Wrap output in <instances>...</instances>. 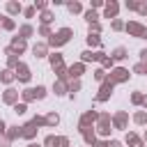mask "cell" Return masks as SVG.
Here are the masks:
<instances>
[{
	"instance_id": "1",
	"label": "cell",
	"mask_w": 147,
	"mask_h": 147,
	"mask_svg": "<svg viewBox=\"0 0 147 147\" xmlns=\"http://www.w3.org/2000/svg\"><path fill=\"white\" fill-rule=\"evenodd\" d=\"M71 37H74V30H71V28H60L57 32H53V34L48 37V41H46V44H48V46H53V48H60V46H64Z\"/></svg>"
},
{
	"instance_id": "2",
	"label": "cell",
	"mask_w": 147,
	"mask_h": 147,
	"mask_svg": "<svg viewBox=\"0 0 147 147\" xmlns=\"http://www.w3.org/2000/svg\"><path fill=\"white\" fill-rule=\"evenodd\" d=\"M113 124H110V115L108 113H99V119H96V129H94V133L96 136H101V138H106V136H110V129Z\"/></svg>"
},
{
	"instance_id": "3",
	"label": "cell",
	"mask_w": 147,
	"mask_h": 147,
	"mask_svg": "<svg viewBox=\"0 0 147 147\" xmlns=\"http://www.w3.org/2000/svg\"><path fill=\"white\" fill-rule=\"evenodd\" d=\"M129 78H131V74H129V69H124V67H113V69H110V76H108V80H110L113 85L126 83Z\"/></svg>"
},
{
	"instance_id": "4",
	"label": "cell",
	"mask_w": 147,
	"mask_h": 147,
	"mask_svg": "<svg viewBox=\"0 0 147 147\" xmlns=\"http://www.w3.org/2000/svg\"><path fill=\"white\" fill-rule=\"evenodd\" d=\"M124 30H126L131 37H136V39H145V32H147V28H145L142 23H138V21H129V23H124Z\"/></svg>"
},
{
	"instance_id": "5",
	"label": "cell",
	"mask_w": 147,
	"mask_h": 147,
	"mask_svg": "<svg viewBox=\"0 0 147 147\" xmlns=\"http://www.w3.org/2000/svg\"><path fill=\"white\" fill-rule=\"evenodd\" d=\"M14 76H16V80H18V83H30V78H32V71H30V67H28V64L18 62V67L14 69Z\"/></svg>"
},
{
	"instance_id": "6",
	"label": "cell",
	"mask_w": 147,
	"mask_h": 147,
	"mask_svg": "<svg viewBox=\"0 0 147 147\" xmlns=\"http://www.w3.org/2000/svg\"><path fill=\"white\" fill-rule=\"evenodd\" d=\"M113 90H115V85L106 78L103 83H101V87H99V94H96V101H108L110 99V94H113Z\"/></svg>"
},
{
	"instance_id": "7",
	"label": "cell",
	"mask_w": 147,
	"mask_h": 147,
	"mask_svg": "<svg viewBox=\"0 0 147 147\" xmlns=\"http://www.w3.org/2000/svg\"><path fill=\"white\" fill-rule=\"evenodd\" d=\"M96 119H99V113H96V110H87V113L80 117V122H78V129H80V131H83V129H90V126H92Z\"/></svg>"
},
{
	"instance_id": "8",
	"label": "cell",
	"mask_w": 147,
	"mask_h": 147,
	"mask_svg": "<svg viewBox=\"0 0 147 147\" xmlns=\"http://www.w3.org/2000/svg\"><path fill=\"white\" fill-rule=\"evenodd\" d=\"M9 53H14V55H21V53H25V48H28V41H23V39H18V37H11V41H9Z\"/></svg>"
},
{
	"instance_id": "9",
	"label": "cell",
	"mask_w": 147,
	"mask_h": 147,
	"mask_svg": "<svg viewBox=\"0 0 147 147\" xmlns=\"http://www.w3.org/2000/svg\"><path fill=\"white\" fill-rule=\"evenodd\" d=\"M103 55H106L103 51H90V48H87V51L80 53V62H83V64H87V62H99Z\"/></svg>"
},
{
	"instance_id": "10",
	"label": "cell",
	"mask_w": 147,
	"mask_h": 147,
	"mask_svg": "<svg viewBox=\"0 0 147 147\" xmlns=\"http://www.w3.org/2000/svg\"><path fill=\"white\" fill-rule=\"evenodd\" d=\"M18 96H21V92H18V90L7 87V90L2 92V103H7V106H16V103H18Z\"/></svg>"
},
{
	"instance_id": "11",
	"label": "cell",
	"mask_w": 147,
	"mask_h": 147,
	"mask_svg": "<svg viewBox=\"0 0 147 147\" xmlns=\"http://www.w3.org/2000/svg\"><path fill=\"white\" fill-rule=\"evenodd\" d=\"M126 122H129V113H124V110H119L110 117V124L115 129H126Z\"/></svg>"
},
{
	"instance_id": "12",
	"label": "cell",
	"mask_w": 147,
	"mask_h": 147,
	"mask_svg": "<svg viewBox=\"0 0 147 147\" xmlns=\"http://www.w3.org/2000/svg\"><path fill=\"white\" fill-rule=\"evenodd\" d=\"M117 14H119V5L115 2V0H110V2H106L103 5V18H117Z\"/></svg>"
},
{
	"instance_id": "13",
	"label": "cell",
	"mask_w": 147,
	"mask_h": 147,
	"mask_svg": "<svg viewBox=\"0 0 147 147\" xmlns=\"http://www.w3.org/2000/svg\"><path fill=\"white\" fill-rule=\"evenodd\" d=\"M85 74V64L83 62H76V64H71V67H67V76L69 78H74V80H80V76Z\"/></svg>"
},
{
	"instance_id": "14",
	"label": "cell",
	"mask_w": 147,
	"mask_h": 147,
	"mask_svg": "<svg viewBox=\"0 0 147 147\" xmlns=\"http://www.w3.org/2000/svg\"><path fill=\"white\" fill-rule=\"evenodd\" d=\"M37 131H39V129H37L32 122H28V124H23V126H21V138H25V140H30V142H32V140H34V136H37Z\"/></svg>"
},
{
	"instance_id": "15",
	"label": "cell",
	"mask_w": 147,
	"mask_h": 147,
	"mask_svg": "<svg viewBox=\"0 0 147 147\" xmlns=\"http://www.w3.org/2000/svg\"><path fill=\"white\" fill-rule=\"evenodd\" d=\"M69 92V85H67V78H57L55 83H53V94L55 96H64Z\"/></svg>"
},
{
	"instance_id": "16",
	"label": "cell",
	"mask_w": 147,
	"mask_h": 147,
	"mask_svg": "<svg viewBox=\"0 0 147 147\" xmlns=\"http://www.w3.org/2000/svg\"><path fill=\"white\" fill-rule=\"evenodd\" d=\"M5 9H7V16L11 18V16H16V14H21V11H23V5H21L18 0H9V2L5 5Z\"/></svg>"
},
{
	"instance_id": "17",
	"label": "cell",
	"mask_w": 147,
	"mask_h": 147,
	"mask_svg": "<svg viewBox=\"0 0 147 147\" xmlns=\"http://www.w3.org/2000/svg\"><path fill=\"white\" fill-rule=\"evenodd\" d=\"M32 55L34 57H48V44L46 41H37L32 46Z\"/></svg>"
},
{
	"instance_id": "18",
	"label": "cell",
	"mask_w": 147,
	"mask_h": 147,
	"mask_svg": "<svg viewBox=\"0 0 147 147\" xmlns=\"http://www.w3.org/2000/svg\"><path fill=\"white\" fill-rule=\"evenodd\" d=\"M126 57H129V51H126L124 46H117V48L110 51V60H113V62H122V60H126Z\"/></svg>"
},
{
	"instance_id": "19",
	"label": "cell",
	"mask_w": 147,
	"mask_h": 147,
	"mask_svg": "<svg viewBox=\"0 0 147 147\" xmlns=\"http://www.w3.org/2000/svg\"><path fill=\"white\" fill-rule=\"evenodd\" d=\"M32 34H34V28H32L30 23H23V25L18 28V34H16V37H18V39H23V41H28Z\"/></svg>"
},
{
	"instance_id": "20",
	"label": "cell",
	"mask_w": 147,
	"mask_h": 147,
	"mask_svg": "<svg viewBox=\"0 0 147 147\" xmlns=\"http://www.w3.org/2000/svg\"><path fill=\"white\" fill-rule=\"evenodd\" d=\"M124 142L129 145V147H145V142H142V138H138L133 131H129L126 136H124Z\"/></svg>"
},
{
	"instance_id": "21",
	"label": "cell",
	"mask_w": 147,
	"mask_h": 147,
	"mask_svg": "<svg viewBox=\"0 0 147 147\" xmlns=\"http://www.w3.org/2000/svg\"><path fill=\"white\" fill-rule=\"evenodd\" d=\"M80 133H83V140H85V145H90V147H92V145L96 142V133H94V129H92V126H90V129H83Z\"/></svg>"
},
{
	"instance_id": "22",
	"label": "cell",
	"mask_w": 147,
	"mask_h": 147,
	"mask_svg": "<svg viewBox=\"0 0 147 147\" xmlns=\"http://www.w3.org/2000/svg\"><path fill=\"white\" fill-rule=\"evenodd\" d=\"M85 41H87L90 51H92V48H99V46H101V37H99V34H94V32H87Z\"/></svg>"
},
{
	"instance_id": "23",
	"label": "cell",
	"mask_w": 147,
	"mask_h": 147,
	"mask_svg": "<svg viewBox=\"0 0 147 147\" xmlns=\"http://www.w3.org/2000/svg\"><path fill=\"white\" fill-rule=\"evenodd\" d=\"M5 53H7V69H11V71H14V69L18 67V62H21V60H18V55L9 53V48H5Z\"/></svg>"
},
{
	"instance_id": "24",
	"label": "cell",
	"mask_w": 147,
	"mask_h": 147,
	"mask_svg": "<svg viewBox=\"0 0 147 147\" xmlns=\"http://www.w3.org/2000/svg\"><path fill=\"white\" fill-rule=\"evenodd\" d=\"M0 28L11 32V30H16V21H14V18H9V16H2V18H0Z\"/></svg>"
},
{
	"instance_id": "25",
	"label": "cell",
	"mask_w": 147,
	"mask_h": 147,
	"mask_svg": "<svg viewBox=\"0 0 147 147\" xmlns=\"http://www.w3.org/2000/svg\"><path fill=\"white\" fill-rule=\"evenodd\" d=\"M21 101H23V103L34 101V87H25V90L21 92Z\"/></svg>"
},
{
	"instance_id": "26",
	"label": "cell",
	"mask_w": 147,
	"mask_h": 147,
	"mask_svg": "<svg viewBox=\"0 0 147 147\" xmlns=\"http://www.w3.org/2000/svg\"><path fill=\"white\" fill-rule=\"evenodd\" d=\"M0 80H2L5 85H9L11 80H16V76H14V71H11V69H2V71H0Z\"/></svg>"
},
{
	"instance_id": "27",
	"label": "cell",
	"mask_w": 147,
	"mask_h": 147,
	"mask_svg": "<svg viewBox=\"0 0 147 147\" xmlns=\"http://www.w3.org/2000/svg\"><path fill=\"white\" fill-rule=\"evenodd\" d=\"M67 5V9H69V14H80L83 11V5L78 2V0H71V2H64Z\"/></svg>"
},
{
	"instance_id": "28",
	"label": "cell",
	"mask_w": 147,
	"mask_h": 147,
	"mask_svg": "<svg viewBox=\"0 0 147 147\" xmlns=\"http://www.w3.org/2000/svg\"><path fill=\"white\" fill-rule=\"evenodd\" d=\"M60 124V115L55 113V110H51L48 115H46V126H57Z\"/></svg>"
},
{
	"instance_id": "29",
	"label": "cell",
	"mask_w": 147,
	"mask_h": 147,
	"mask_svg": "<svg viewBox=\"0 0 147 147\" xmlns=\"http://www.w3.org/2000/svg\"><path fill=\"white\" fill-rule=\"evenodd\" d=\"M7 129H9V131H7L5 136L9 138V142H14L16 138H21V126H7Z\"/></svg>"
},
{
	"instance_id": "30",
	"label": "cell",
	"mask_w": 147,
	"mask_h": 147,
	"mask_svg": "<svg viewBox=\"0 0 147 147\" xmlns=\"http://www.w3.org/2000/svg\"><path fill=\"white\" fill-rule=\"evenodd\" d=\"M53 18H55V16H53V11H51V9H46V11H41V16H39V21H41V25H51V23H53Z\"/></svg>"
},
{
	"instance_id": "31",
	"label": "cell",
	"mask_w": 147,
	"mask_h": 147,
	"mask_svg": "<svg viewBox=\"0 0 147 147\" xmlns=\"http://www.w3.org/2000/svg\"><path fill=\"white\" fill-rule=\"evenodd\" d=\"M83 16H85V21H87V23H96V21L101 18V16H99L94 9H87V11H83Z\"/></svg>"
},
{
	"instance_id": "32",
	"label": "cell",
	"mask_w": 147,
	"mask_h": 147,
	"mask_svg": "<svg viewBox=\"0 0 147 147\" xmlns=\"http://www.w3.org/2000/svg\"><path fill=\"white\" fill-rule=\"evenodd\" d=\"M133 122H136L138 126H142V124H147V113H145V110H138V113L133 115Z\"/></svg>"
},
{
	"instance_id": "33",
	"label": "cell",
	"mask_w": 147,
	"mask_h": 147,
	"mask_svg": "<svg viewBox=\"0 0 147 147\" xmlns=\"http://www.w3.org/2000/svg\"><path fill=\"white\" fill-rule=\"evenodd\" d=\"M99 62H101V69H103V71H108V69H113V64H115V62L110 60V55H103V57H101Z\"/></svg>"
},
{
	"instance_id": "34",
	"label": "cell",
	"mask_w": 147,
	"mask_h": 147,
	"mask_svg": "<svg viewBox=\"0 0 147 147\" xmlns=\"http://www.w3.org/2000/svg\"><path fill=\"white\" fill-rule=\"evenodd\" d=\"M44 147H57V136L48 133V136L44 138Z\"/></svg>"
},
{
	"instance_id": "35",
	"label": "cell",
	"mask_w": 147,
	"mask_h": 147,
	"mask_svg": "<svg viewBox=\"0 0 147 147\" xmlns=\"http://www.w3.org/2000/svg\"><path fill=\"white\" fill-rule=\"evenodd\" d=\"M32 7H34V11H46V9H48V2H46V0H34Z\"/></svg>"
},
{
	"instance_id": "36",
	"label": "cell",
	"mask_w": 147,
	"mask_h": 147,
	"mask_svg": "<svg viewBox=\"0 0 147 147\" xmlns=\"http://www.w3.org/2000/svg\"><path fill=\"white\" fill-rule=\"evenodd\" d=\"M110 30H115V32L124 30V21H122V18H113V21H110Z\"/></svg>"
},
{
	"instance_id": "37",
	"label": "cell",
	"mask_w": 147,
	"mask_h": 147,
	"mask_svg": "<svg viewBox=\"0 0 147 147\" xmlns=\"http://www.w3.org/2000/svg\"><path fill=\"white\" fill-rule=\"evenodd\" d=\"M106 78H108V71H103L101 67H99V69H94V80H99V83H103Z\"/></svg>"
},
{
	"instance_id": "38",
	"label": "cell",
	"mask_w": 147,
	"mask_h": 147,
	"mask_svg": "<svg viewBox=\"0 0 147 147\" xmlns=\"http://www.w3.org/2000/svg\"><path fill=\"white\" fill-rule=\"evenodd\" d=\"M44 96H46V87L44 85H37L34 87V101H41Z\"/></svg>"
},
{
	"instance_id": "39",
	"label": "cell",
	"mask_w": 147,
	"mask_h": 147,
	"mask_svg": "<svg viewBox=\"0 0 147 147\" xmlns=\"http://www.w3.org/2000/svg\"><path fill=\"white\" fill-rule=\"evenodd\" d=\"M142 99H145V94H142V92H133V94H131V103H133V106H140V103H142Z\"/></svg>"
},
{
	"instance_id": "40",
	"label": "cell",
	"mask_w": 147,
	"mask_h": 147,
	"mask_svg": "<svg viewBox=\"0 0 147 147\" xmlns=\"http://www.w3.org/2000/svg\"><path fill=\"white\" fill-rule=\"evenodd\" d=\"M133 74H140V76H145V74H147V64H145V62H138V64H133Z\"/></svg>"
},
{
	"instance_id": "41",
	"label": "cell",
	"mask_w": 147,
	"mask_h": 147,
	"mask_svg": "<svg viewBox=\"0 0 147 147\" xmlns=\"http://www.w3.org/2000/svg\"><path fill=\"white\" fill-rule=\"evenodd\" d=\"M14 113H16V115H25V113H28V103H23V101L16 103V106H14Z\"/></svg>"
},
{
	"instance_id": "42",
	"label": "cell",
	"mask_w": 147,
	"mask_h": 147,
	"mask_svg": "<svg viewBox=\"0 0 147 147\" xmlns=\"http://www.w3.org/2000/svg\"><path fill=\"white\" fill-rule=\"evenodd\" d=\"M30 122H32V124H34L37 129H39V126H46V117H41V115H34V117H32Z\"/></svg>"
},
{
	"instance_id": "43",
	"label": "cell",
	"mask_w": 147,
	"mask_h": 147,
	"mask_svg": "<svg viewBox=\"0 0 147 147\" xmlns=\"http://www.w3.org/2000/svg\"><path fill=\"white\" fill-rule=\"evenodd\" d=\"M21 14H23V16H25V18H32V16H34V14H37V11H34V7H32V5H30V7H23V11H21Z\"/></svg>"
},
{
	"instance_id": "44",
	"label": "cell",
	"mask_w": 147,
	"mask_h": 147,
	"mask_svg": "<svg viewBox=\"0 0 147 147\" xmlns=\"http://www.w3.org/2000/svg\"><path fill=\"white\" fill-rule=\"evenodd\" d=\"M37 32H39V34H41V37H51V34H53V32H51V28H48V25H39V28H37Z\"/></svg>"
},
{
	"instance_id": "45",
	"label": "cell",
	"mask_w": 147,
	"mask_h": 147,
	"mask_svg": "<svg viewBox=\"0 0 147 147\" xmlns=\"http://www.w3.org/2000/svg\"><path fill=\"white\" fill-rule=\"evenodd\" d=\"M136 11H138L140 16H147V2H138V7H136Z\"/></svg>"
},
{
	"instance_id": "46",
	"label": "cell",
	"mask_w": 147,
	"mask_h": 147,
	"mask_svg": "<svg viewBox=\"0 0 147 147\" xmlns=\"http://www.w3.org/2000/svg\"><path fill=\"white\" fill-rule=\"evenodd\" d=\"M124 7H126L129 11H136V7H138V0H126V2H124Z\"/></svg>"
},
{
	"instance_id": "47",
	"label": "cell",
	"mask_w": 147,
	"mask_h": 147,
	"mask_svg": "<svg viewBox=\"0 0 147 147\" xmlns=\"http://www.w3.org/2000/svg\"><path fill=\"white\" fill-rule=\"evenodd\" d=\"M78 90H80V80H74V83L69 85V92H71V96H74V94H76Z\"/></svg>"
},
{
	"instance_id": "48",
	"label": "cell",
	"mask_w": 147,
	"mask_h": 147,
	"mask_svg": "<svg viewBox=\"0 0 147 147\" xmlns=\"http://www.w3.org/2000/svg\"><path fill=\"white\" fill-rule=\"evenodd\" d=\"M90 32L99 34V32H101V23H99V21H96V23H90Z\"/></svg>"
},
{
	"instance_id": "49",
	"label": "cell",
	"mask_w": 147,
	"mask_h": 147,
	"mask_svg": "<svg viewBox=\"0 0 147 147\" xmlns=\"http://www.w3.org/2000/svg\"><path fill=\"white\" fill-rule=\"evenodd\" d=\"M57 147H69V138L67 136H60L57 138Z\"/></svg>"
},
{
	"instance_id": "50",
	"label": "cell",
	"mask_w": 147,
	"mask_h": 147,
	"mask_svg": "<svg viewBox=\"0 0 147 147\" xmlns=\"http://www.w3.org/2000/svg\"><path fill=\"white\" fill-rule=\"evenodd\" d=\"M9 145H11V142H9V138L2 133V136H0V147H9Z\"/></svg>"
},
{
	"instance_id": "51",
	"label": "cell",
	"mask_w": 147,
	"mask_h": 147,
	"mask_svg": "<svg viewBox=\"0 0 147 147\" xmlns=\"http://www.w3.org/2000/svg\"><path fill=\"white\" fill-rule=\"evenodd\" d=\"M103 5H106L103 0H92V7H90V9H99V7H103Z\"/></svg>"
},
{
	"instance_id": "52",
	"label": "cell",
	"mask_w": 147,
	"mask_h": 147,
	"mask_svg": "<svg viewBox=\"0 0 147 147\" xmlns=\"http://www.w3.org/2000/svg\"><path fill=\"white\" fill-rule=\"evenodd\" d=\"M138 55H140V62H145V64H147V48H140V53H138Z\"/></svg>"
},
{
	"instance_id": "53",
	"label": "cell",
	"mask_w": 147,
	"mask_h": 147,
	"mask_svg": "<svg viewBox=\"0 0 147 147\" xmlns=\"http://www.w3.org/2000/svg\"><path fill=\"white\" fill-rule=\"evenodd\" d=\"M106 147H122L119 140H106Z\"/></svg>"
},
{
	"instance_id": "54",
	"label": "cell",
	"mask_w": 147,
	"mask_h": 147,
	"mask_svg": "<svg viewBox=\"0 0 147 147\" xmlns=\"http://www.w3.org/2000/svg\"><path fill=\"white\" fill-rule=\"evenodd\" d=\"M2 133H7V122H5V119H0V136H2Z\"/></svg>"
},
{
	"instance_id": "55",
	"label": "cell",
	"mask_w": 147,
	"mask_h": 147,
	"mask_svg": "<svg viewBox=\"0 0 147 147\" xmlns=\"http://www.w3.org/2000/svg\"><path fill=\"white\" fill-rule=\"evenodd\" d=\"M92 147H106V140H96V142H94Z\"/></svg>"
},
{
	"instance_id": "56",
	"label": "cell",
	"mask_w": 147,
	"mask_h": 147,
	"mask_svg": "<svg viewBox=\"0 0 147 147\" xmlns=\"http://www.w3.org/2000/svg\"><path fill=\"white\" fill-rule=\"evenodd\" d=\"M140 106H142V110H145V113H147V96H145V99H142V103H140Z\"/></svg>"
},
{
	"instance_id": "57",
	"label": "cell",
	"mask_w": 147,
	"mask_h": 147,
	"mask_svg": "<svg viewBox=\"0 0 147 147\" xmlns=\"http://www.w3.org/2000/svg\"><path fill=\"white\" fill-rule=\"evenodd\" d=\"M28 147H39V145L37 142H28Z\"/></svg>"
},
{
	"instance_id": "58",
	"label": "cell",
	"mask_w": 147,
	"mask_h": 147,
	"mask_svg": "<svg viewBox=\"0 0 147 147\" xmlns=\"http://www.w3.org/2000/svg\"><path fill=\"white\" fill-rule=\"evenodd\" d=\"M142 142H147V131H145V136H142Z\"/></svg>"
}]
</instances>
